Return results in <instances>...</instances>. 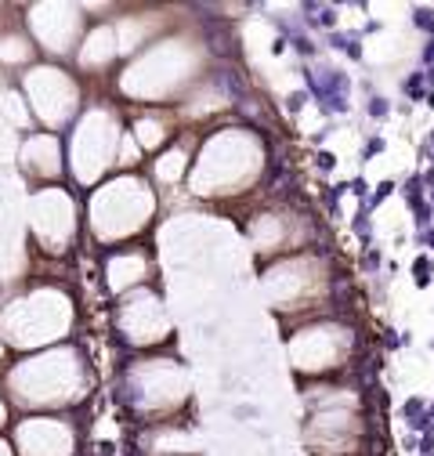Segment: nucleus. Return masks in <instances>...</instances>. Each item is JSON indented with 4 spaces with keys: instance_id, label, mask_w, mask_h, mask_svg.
<instances>
[{
    "instance_id": "obj_1",
    "label": "nucleus",
    "mask_w": 434,
    "mask_h": 456,
    "mask_svg": "<svg viewBox=\"0 0 434 456\" xmlns=\"http://www.w3.org/2000/svg\"><path fill=\"white\" fill-rule=\"evenodd\" d=\"M430 257H416V264H412V279H416V286H430Z\"/></svg>"
},
{
    "instance_id": "obj_2",
    "label": "nucleus",
    "mask_w": 434,
    "mask_h": 456,
    "mask_svg": "<svg viewBox=\"0 0 434 456\" xmlns=\"http://www.w3.org/2000/svg\"><path fill=\"white\" fill-rule=\"evenodd\" d=\"M354 44H358V33H330V48H336V51H348Z\"/></svg>"
},
{
    "instance_id": "obj_3",
    "label": "nucleus",
    "mask_w": 434,
    "mask_h": 456,
    "mask_svg": "<svg viewBox=\"0 0 434 456\" xmlns=\"http://www.w3.org/2000/svg\"><path fill=\"white\" fill-rule=\"evenodd\" d=\"M412 22L420 29H427V33H434V8H416L412 11Z\"/></svg>"
},
{
    "instance_id": "obj_4",
    "label": "nucleus",
    "mask_w": 434,
    "mask_h": 456,
    "mask_svg": "<svg viewBox=\"0 0 434 456\" xmlns=\"http://www.w3.org/2000/svg\"><path fill=\"white\" fill-rule=\"evenodd\" d=\"M409 206H412L416 224H420V228H424V224H430V203H427V200H416V203H409Z\"/></svg>"
},
{
    "instance_id": "obj_5",
    "label": "nucleus",
    "mask_w": 434,
    "mask_h": 456,
    "mask_svg": "<svg viewBox=\"0 0 434 456\" xmlns=\"http://www.w3.org/2000/svg\"><path fill=\"white\" fill-rule=\"evenodd\" d=\"M348 192V185H333V188H326L322 192V200H326V206H333V214H336V203H340V196Z\"/></svg>"
},
{
    "instance_id": "obj_6",
    "label": "nucleus",
    "mask_w": 434,
    "mask_h": 456,
    "mask_svg": "<svg viewBox=\"0 0 434 456\" xmlns=\"http://www.w3.org/2000/svg\"><path fill=\"white\" fill-rule=\"evenodd\" d=\"M391 192H394V181H391V178H387V181H380V185H376V192H373V196H369V203H373V206H376V203H380V200H387V196H391Z\"/></svg>"
},
{
    "instance_id": "obj_7",
    "label": "nucleus",
    "mask_w": 434,
    "mask_h": 456,
    "mask_svg": "<svg viewBox=\"0 0 434 456\" xmlns=\"http://www.w3.org/2000/svg\"><path fill=\"white\" fill-rule=\"evenodd\" d=\"M351 224H354V232H358L362 239H369V214H366V210H358V214H354V221H351Z\"/></svg>"
},
{
    "instance_id": "obj_8",
    "label": "nucleus",
    "mask_w": 434,
    "mask_h": 456,
    "mask_svg": "<svg viewBox=\"0 0 434 456\" xmlns=\"http://www.w3.org/2000/svg\"><path fill=\"white\" fill-rule=\"evenodd\" d=\"M406 94L424 98V76H409V80H406Z\"/></svg>"
},
{
    "instance_id": "obj_9",
    "label": "nucleus",
    "mask_w": 434,
    "mask_h": 456,
    "mask_svg": "<svg viewBox=\"0 0 434 456\" xmlns=\"http://www.w3.org/2000/svg\"><path fill=\"white\" fill-rule=\"evenodd\" d=\"M304 102H308V94H304V90H297V94H290V98H286V109H290V112H300V109H304Z\"/></svg>"
},
{
    "instance_id": "obj_10",
    "label": "nucleus",
    "mask_w": 434,
    "mask_h": 456,
    "mask_svg": "<svg viewBox=\"0 0 434 456\" xmlns=\"http://www.w3.org/2000/svg\"><path fill=\"white\" fill-rule=\"evenodd\" d=\"M348 192H354L358 200H366V196H369V185H366L362 178H354V181H348Z\"/></svg>"
},
{
    "instance_id": "obj_11",
    "label": "nucleus",
    "mask_w": 434,
    "mask_h": 456,
    "mask_svg": "<svg viewBox=\"0 0 434 456\" xmlns=\"http://www.w3.org/2000/svg\"><path fill=\"white\" fill-rule=\"evenodd\" d=\"M315 22H318V26H333V22H336V11H333V8H318Z\"/></svg>"
},
{
    "instance_id": "obj_12",
    "label": "nucleus",
    "mask_w": 434,
    "mask_h": 456,
    "mask_svg": "<svg viewBox=\"0 0 434 456\" xmlns=\"http://www.w3.org/2000/svg\"><path fill=\"white\" fill-rule=\"evenodd\" d=\"M406 416H409V420L424 416V402H420V398H409V402H406Z\"/></svg>"
},
{
    "instance_id": "obj_13",
    "label": "nucleus",
    "mask_w": 434,
    "mask_h": 456,
    "mask_svg": "<svg viewBox=\"0 0 434 456\" xmlns=\"http://www.w3.org/2000/svg\"><path fill=\"white\" fill-rule=\"evenodd\" d=\"M293 48H297L300 54H315V44L308 40V36H293Z\"/></svg>"
},
{
    "instance_id": "obj_14",
    "label": "nucleus",
    "mask_w": 434,
    "mask_h": 456,
    "mask_svg": "<svg viewBox=\"0 0 434 456\" xmlns=\"http://www.w3.org/2000/svg\"><path fill=\"white\" fill-rule=\"evenodd\" d=\"M369 116H387V102H384V98H373V102H369Z\"/></svg>"
},
{
    "instance_id": "obj_15",
    "label": "nucleus",
    "mask_w": 434,
    "mask_h": 456,
    "mask_svg": "<svg viewBox=\"0 0 434 456\" xmlns=\"http://www.w3.org/2000/svg\"><path fill=\"white\" fill-rule=\"evenodd\" d=\"M333 163H336V156H333V152H318V166H322V170H330Z\"/></svg>"
},
{
    "instance_id": "obj_16",
    "label": "nucleus",
    "mask_w": 434,
    "mask_h": 456,
    "mask_svg": "<svg viewBox=\"0 0 434 456\" xmlns=\"http://www.w3.org/2000/svg\"><path fill=\"white\" fill-rule=\"evenodd\" d=\"M380 148H384V142H380V138H373V142H369V145H366V152H362V156L369 160V156H376V152H380Z\"/></svg>"
},
{
    "instance_id": "obj_17",
    "label": "nucleus",
    "mask_w": 434,
    "mask_h": 456,
    "mask_svg": "<svg viewBox=\"0 0 434 456\" xmlns=\"http://www.w3.org/2000/svg\"><path fill=\"white\" fill-rule=\"evenodd\" d=\"M362 264H366V268H376V264H380V254H376V250H369V254L362 257Z\"/></svg>"
},
{
    "instance_id": "obj_18",
    "label": "nucleus",
    "mask_w": 434,
    "mask_h": 456,
    "mask_svg": "<svg viewBox=\"0 0 434 456\" xmlns=\"http://www.w3.org/2000/svg\"><path fill=\"white\" fill-rule=\"evenodd\" d=\"M424 62H427V66H434V40L424 48Z\"/></svg>"
},
{
    "instance_id": "obj_19",
    "label": "nucleus",
    "mask_w": 434,
    "mask_h": 456,
    "mask_svg": "<svg viewBox=\"0 0 434 456\" xmlns=\"http://www.w3.org/2000/svg\"><path fill=\"white\" fill-rule=\"evenodd\" d=\"M402 340H406V337H394V333H387V337H384V344H387V348H398Z\"/></svg>"
},
{
    "instance_id": "obj_20",
    "label": "nucleus",
    "mask_w": 434,
    "mask_h": 456,
    "mask_svg": "<svg viewBox=\"0 0 434 456\" xmlns=\"http://www.w3.org/2000/svg\"><path fill=\"white\" fill-rule=\"evenodd\" d=\"M424 181H427V185H434V170H427V178H424Z\"/></svg>"
},
{
    "instance_id": "obj_21",
    "label": "nucleus",
    "mask_w": 434,
    "mask_h": 456,
    "mask_svg": "<svg viewBox=\"0 0 434 456\" xmlns=\"http://www.w3.org/2000/svg\"><path fill=\"white\" fill-rule=\"evenodd\" d=\"M427 105H434V90H430V94H427Z\"/></svg>"
},
{
    "instance_id": "obj_22",
    "label": "nucleus",
    "mask_w": 434,
    "mask_h": 456,
    "mask_svg": "<svg viewBox=\"0 0 434 456\" xmlns=\"http://www.w3.org/2000/svg\"><path fill=\"white\" fill-rule=\"evenodd\" d=\"M427 80H434V66H430V72H427Z\"/></svg>"
},
{
    "instance_id": "obj_23",
    "label": "nucleus",
    "mask_w": 434,
    "mask_h": 456,
    "mask_svg": "<svg viewBox=\"0 0 434 456\" xmlns=\"http://www.w3.org/2000/svg\"><path fill=\"white\" fill-rule=\"evenodd\" d=\"M430 200H434V196H430Z\"/></svg>"
}]
</instances>
